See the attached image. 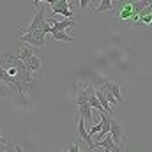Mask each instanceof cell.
Here are the masks:
<instances>
[{
    "instance_id": "obj_1",
    "label": "cell",
    "mask_w": 152,
    "mask_h": 152,
    "mask_svg": "<svg viewBox=\"0 0 152 152\" xmlns=\"http://www.w3.org/2000/svg\"><path fill=\"white\" fill-rule=\"evenodd\" d=\"M147 0H118L117 5V18L124 25H138V14L147 5Z\"/></svg>"
},
{
    "instance_id": "obj_2",
    "label": "cell",
    "mask_w": 152,
    "mask_h": 152,
    "mask_svg": "<svg viewBox=\"0 0 152 152\" xmlns=\"http://www.w3.org/2000/svg\"><path fill=\"white\" fill-rule=\"evenodd\" d=\"M46 30L44 28H39V30H34V32H28V34H21L18 41L20 42H27L34 48H44L46 46Z\"/></svg>"
},
{
    "instance_id": "obj_3",
    "label": "cell",
    "mask_w": 152,
    "mask_h": 152,
    "mask_svg": "<svg viewBox=\"0 0 152 152\" xmlns=\"http://www.w3.org/2000/svg\"><path fill=\"white\" fill-rule=\"evenodd\" d=\"M78 138H81V140L87 143V149H88V151H96V149H97L96 143L92 142V134L87 133V129H85V118H83V117L78 118Z\"/></svg>"
},
{
    "instance_id": "obj_4",
    "label": "cell",
    "mask_w": 152,
    "mask_h": 152,
    "mask_svg": "<svg viewBox=\"0 0 152 152\" xmlns=\"http://www.w3.org/2000/svg\"><path fill=\"white\" fill-rule=\"evenodd\" d=\"M76 106H78L80 117H83L87 122H92L94 120V117H92V106H90L88 99H76Z\"/></svg>"
},
{
    "instance_id": "obj_5",
    "label": "cell",
    "mask_w": 152,
    "mask_h": 152,
    "mask_svg": "<svg viewBox=\"0 0 152 152\" xmlns=\"http://www.w3.org/2000/svg\"><path fill=\"white\" fill-rule=\"evenodd\" d=\"M110 134H112V138H113V142L120 147L122 145V142H124V127L115 120L112 118V127H110Z\"/></svg>"
},
{
    "instance_id": "obj_6",
    "label": "cell",
    "mask_w": 152,
    "mask_h": 152,
    "mask_svg": "<svg viewBox=\"0 0 152 152\" xmlns=\"http://www.w3.org/2000/svg\"><path fill=\"white\" fill-rule=\"evenodd\" d=\"M96 147H97V149L101 147V149H104L106 152H110V151H112V152L122 151V147H118V145L113 142V138H112V134H110V133L104 136V140H103V142H96Z\"/></svg>"
},
{
    "instance_id": "obj_7",
    "label": "cell",
    "mask_w": 152,
    "mask_h": 152,
    "mask_svg": "<svg viewBox=\"0 0 152 152\" xmlns=\"http://www.w3.org/2000/svg\"><path fill=\"white\" fill-rule=\"evenodd\" d=\"M69 27H75V18H66L62 21H55L51 23V32H58V30H67Z\"/></svg>"
},
{
    "instance_id": "obj_8",
    "label": "cell",
    "mask_w": 152,
    "mask_h": 152,
    "mask_svg": "<svg viewBox=\"0 0 152 152\" xmlns=\"http://www.w3.org/2000/svg\"><path fill=\"white\" fill-rule=\"evenodd\" d=\"M25 64L28 66V69H30L32 73H37V71H41V67H42V57H39V55H32Z\"/></svg>"
},
{
    "instance_id": "obj_9",
    "label": "cell",
    "mask_w": 152,
    "mask_h": 152,
    "mask_svg": "<svg viewBox=\"0 0 152 152\" xmlns=\"http://www.w3.org/2000/svg\"><path fill=\"white\" fill-rule=\"evenodd\" d=\"M32 55H34V53H32V48H30V46H27V42H25V44L21 42V44H20V53H18L16 57H18L20 60L27 62V60H28Z\"/></svg>"
},
{
    "instance_id": "obj_10",
    "label": "cell",
    "mask_w": 152,
    "mask_h": 152,
    "mask_svg": "<svg viewBox=\"0 0 152 152\" xmlns=\"http://www.w3.org/2000/svg\"><path fill=\"white\" fill-rule=\"evenodd\" d=\"M50 36L55 39V41H64V42H75V37H73V36H69V32H67V30H58V32H51Z\"/></svg>"
},
{
    "instance_id": "obj_11",
    "label": "cell",
    "mask_w": 152,
    "mask_h": 152,
    "mask_svg": "<svg viewBox=\"0 0 152 152\" xmlns=\"http://www.w3.org/2000/svg\"><path fill=\"white\" fill-rule=\"evenodd\" d=\"M101 90H103V94H104V96H106V97H108V101H110V104H112V108H117V106H118V101H117V99H115V96H113V92H112V88H110V87H108V83H104V85H103V87H101Z\"/></svg>"
},
{
    "instance_id": "obj_12",
    "label": "cell",
    "mask_w": 152,
    "mask_h": 152,
    "mask_svg": "<svg viewBox=\"0 0 152 152\" xmlns=\"http://www.w3.org/2000/svg\"><path fill=\"white\" fill-rule=\"evenodd\" d=\"M96 96H97V99H99V103L103 104V108H104V112H108V113H110V112H112L113 108H112V104H110V101H108V97H106V96L103 94V90H101V88H97V90H96Z\"/></svg>"
},
{
    "instance_id": "obj_13",
    "label": "cell",
    "mask_w": 152,
    "mask_h": 152,
    "mask_svg": "<svg viewBox=\"0 0 152 152\" xmlns=\"http://www.w3.org/2000/svg\"><path fill=\"white\" fill-rule=\"evenodd\" d=\"M108 87L112 88V92H113V96H115V99L118 101V104L120 103H124V96H122V87L118 85V83H112V81H108Z\"/></svg>"
},
{
    "instance_id": "obj_14",
    "label": "cell",
    "mask_w": 152,
    "mask_h": 152,
    "mask_svg": "<svg viewBox=\"0 0 152 152\" xmlns=\"http://www.w3.org/2000/svg\"><path fill=\"white\" fill-rule=\"evenodd\" d=\"M112 9H113V2H112V0H101L99 7L94 9V11H97V12H108V11H112Z\"/></svg>"
},
{
    "instance_id": "obj_15",
    "label": "cell",
    "mask_w": 152,
    "mask_h": 152,
    "mask_svg": "<svg viewBox=\"0 0 152 152\" xmlns=\"http://www.w3.org/2000/svg\"><path fill=\"white\" fill-rule=\"evenodd\" d=\"M90 2H92V0H80V11H85V9L90 5Z\"/></svg>"
},
{
    "instance_id": "obj_16",
    "label": "cell",
    "mask_w": 152,
    "mask_h": 152,
    "mask_svg": "<svg viewBox=\"0 0 152 152\" xmlns=\"http://www.w3.org/2000/svg\"><path fill=\"white\" fill-rule=\"evenodd\" d=\"M0 131H2V127H0ZM4 147H7V142L2 138V133H0V151H4Z\"/></svg>"
},
{
    "instance_id": "obj_17",
    "label": "cell",
    "mask_w": 152,
    "mask_h": 152,
    "mask_svg": "<svg viewBox=\"0 0 152 152\" xmlns=\"http://www.w3.org/2000/svg\"><path fill=\"white\" fill-rule=\"evenodd\" d=\"M39 2H46V4H50V5H53V0H34V2H32V5L36 7V5H39Z\"/></svg>"
},
{
    "instance_id": "obj_18",
    "label": "cell",
    "mask_w": 152,
    "mask_h": 152,
    "mask_svg": "<svg viewBox=\"0 0 152 152\" xmlns=\"http://www.w3.org/2000/svg\"><path fill=\"white\" fill-rule=\"evenodd\" d=\"M69 151H71V152H80V147H78L76 143H71V147H69Z\"/></svg>"
},
{
    "instance_id": "obj_19",
    "label": "cell",
    "mask_w": 152,
    "mask_h": 152,
    "mask_svg": "<svg viewBox=\"0 0 152 152\" xmlns=\"http://www.w3.org/2000/svg\"><path fill=\"white\" fill-rule=\"evenodd\" d=\"M147 2H149V4H151V5H152V0H147Z\"/></svg>"
}]
</instances>
